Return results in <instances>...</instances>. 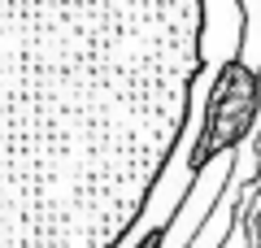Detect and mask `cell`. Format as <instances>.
<instances>
[{"label":"cell","mask_w":261,"mask_h":248,"mask_svg":"<svg viewBox=\"0 0 261 248\" xmlns=\"http://www.w3.org/2000/svg\"><path fill=\"white\" fill-rule=\"evenodd\" d=\"M257 118V70H248L244 61H222V70L214 74V87L205 96V118H200V144L187 153V165H192V175L200 165L209 161L214 153L222 148H235L240 135L252 127Z\"/></svg>","instance_id":"cell-1"}]
</instances>
